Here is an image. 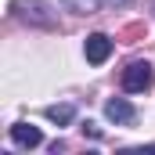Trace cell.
Returning <instances> with one entry per match:
<instances>
[{"label":"cell","instance_id":"1","mask_svg":"<svg viewBox=\"0 0 155 155\" xmlns=\"http://www.w3.org/2000/svg\"><path fill=\"white\" fill-rule=\"evenodd\" d=\"M152 65L148 61H130L126 69H123V90L126 94H141V90H148L152 87Z\"/></svg>","mask_w":155,"mask_h":155},{"label":"cell","instance_id":"2","mask_svg":"<svg viewBox=\"0 0 155 155\" xmlns=\"http://www.w3.org/2000/svg\"><path fill=\"white\" fill-rule=\"evenodd\" d=\"M15 11H18L25 22H33V25L54 29V15H51V7H47L43 0H18V4H15Z\"/></svg>","mask_w":155,"mask_h":155},{"label":"cell","instance_id":"3","mask_svg":"<svg viewBox=\"0 0 155 155\" xmlns=\"http://www.w3.org/2000/svg\"><path fill=\"white\" fill-rule=\"evenodd\" d=\"M83 54H87V61H90V65H105V61H108V54H112V40L105 36V33H90L87 43H83Z\"/></svg>","mask_w":155,"mask_h":155},{"label":"cell","instance_id":"4","mask_svg":"<svg viewBox=\"0 0 155 155\" xmlns=\"http://www.w3.org/2000/svg\"><path fill=\"white\" fill-rule=\"evenodd\" d=\"M105 116L112 119V123H119V126H130V123L137 119V108H134L126 97H112V101L105 105Z\"/></svg>","mask_w":155,"mask_h":155},{"label":"cell","instance_id":"5","mask_svg":"<svg viewBox=\"0 0 155 155\" xmlns=\"http://www.w3.org/2000/svg\"><path fill=\"white\" fill-rule=\"evenodd\" d=\"M11 141L18 148H36V144H43V134H40L36 126H29V123H15L11 126Z\"/></svg>","mask_w":155,"mask_h":155},{"label":"cell","instance_id":"6","mask_svg":"<svg viewBox=\"0 0 155 155\" xmlns=\"http://www.w3.org/2000/svg\"><path fill=\"white\" fill-rule=\"evenodd\" d=\"M47 119L58 123V126H69V123L76 119V108H72V105H51V108H47Z\"/></svg>","mask_w":155,"mask_h":155},{"label":"cell","instance_id":"7","mask_svg":"<svg viewBox=\"0 0 155 155\" xmlns=\"http://www.w3.org/2000/svg\"><path fill=\"white\" fill-rule=\"evenodd\" d=\"M61 7L72 11V15H94L97 11V0H61Z\"/></svg>","mask_w":155,"mask_h":155},{"label":"cell","instance_id":"8","mask_svg":"<svg viewBox=\"0 0 155 155\" xmlns=\"http://www.w3.org/2000/svg\"><path fill=\"white\" fill-rule=\"evenodd\" d=\"M83 134H90V137H101V130H97L94 123H83Z\"/></svg>","mask_w":155,"mask_h":155},{"label":"cell","instance_id":"9","mask_svg":"<svg viewBox=\"0 0 155 155\" xmlns=\"http://www.w3.org/2000/svg\"><path fill=\"white\" fill-rule=\"evenodd\" d=\"M108 4H112V7H126L130 0H108Z\"/></svg>","mask_w":155,"mask_h":155}]
</instances>
